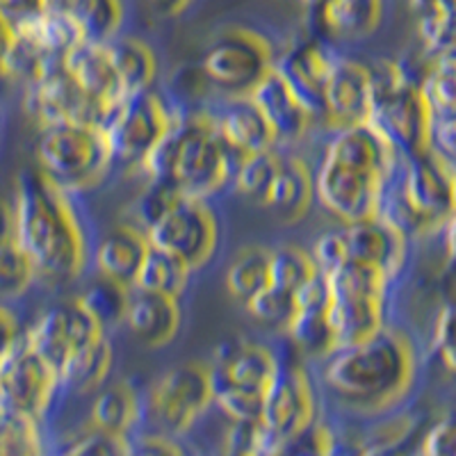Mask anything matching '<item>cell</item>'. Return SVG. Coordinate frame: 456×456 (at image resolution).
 I'll return each mask as SVG.
<instances>
[{
  "label": "cell",
  "instance_id": "1",
  "mask_svg": "<svg viewBox=\"0 0 456 456\" xmlns=\"http://www.w3.org/2000/svg\"><path fill=\"white\" fill-rule=\"evenodd\" d=\"M320 365V384L338 404L365 418L406 409L420 384L422 354L413 333L390 322L361 345L340 347Z\"/></svg>",
  "mask_w": 456,
  "mask_h": 456
},
{
  "label": "cell",
  "instance_id": "2",
  "mask_svg": "<svg viewBox=\"0 0 456 456\" xmlns=\"http://www.w3.org/2000/svg\"><path fill=\"white\" fill-rule=\"evenodd\" d=\"M14 240L37 267L39 281L76 283L92 265V247L78 197L44 176L35 165L14 187Z\"/></svg>",
  "mask_w": 456,
  "mask_h": 456
},
{
  "label": "cell",
  "instance_id": "3",
  "mask_svg": "<svg viewBox=\"0 0 456 456\" xmlns=\"http://www.w3.org/2000/svg\"><path fill=\"white\" fill-rule=\"evenodd\" d=\"M399 165V153L372 124L333 130L315 165V203L342 226L379 217Z\"/></svg>",
  "mask_w": 456,
  "mask_h": 456
},
{
  "label": "cell",
  "instance_id": "4",
  "mask_svg": "<svg viewBox=\"0 0 456 456\" xmlns=\"http://www.w3.org/2000/svg\"><path fill=\"white\" fill-rule=\"evenodd\" d=\"M240 158L222 140L213 108L178 117L167 140L142 167L144 181H167L183 197L213 201L231 190Z\"/></svg>",
  "mask_w": 456,
  "mask_h": 456
},
{
  "label": "cell",
  "instance_id": "5",
  "mask_svg": "<svg viewBox=\"0 0 456 456\" xmlns=\"http://www.w3.org/2000/svg\"><path fill=\"white\" fill-rule=\"evenodd\" d=\"M456 213V167L438 149L404 158L384 203V213L411 238H438Z\"/></svg>",
  "mask_w": 456,
  "mask_h": 456
},
{
  "label": "cell",
  "instance_id": "6",
  "mask_svg": "<svg viewBox=\"0 0 456 456\" xmlns=\"http://www.w3.org/2000/svg\"><path fill=\"white\" fill-rule=\"evenodd\" d=\"M368 67L374 89L370 124L388 140L402 160L434 149L436 124L420 76L393 57L370 60Z\"/></svg>",
  "mask_w": 456,
  "mask_h": 456
},
{
  "label": "cell",
  "instance_id": "7",
  "mask_svg": "<svg viewBox=\"0 0 456 456\" xmlns=\"http://www.w3.org/2000/svg\"><path fill=\"white\" fill-rule=\"evenodd\" d=\"M206 363L213 404L238 425L258 422L265 397L279 372L281 354L254 338H231Z\"/></svg>",
  "mask_w": 456,
  "mask_h": 456
},
{
  "label": "cell",
  "instance_id": "8",
  "mask_svg": "<svg viewBox=\"0 0 456 456\" xmlns=\"http://www.w3.org/2000/svg\"><path fill=\"white\" fill-rule=\"evenodd\" d=\"M35 167L78 199L99 190L117 169L105 128L96 124H62L39 130Z\"/></svg>",
  "mask_w": 456,
  "mask_h": 456
},
{
  "label": "cell",
  "instance_id": "9",
  "mask_svg": "<svg viewBox=\"0 0 456 456\" xmlns=\"http://www.w3.org/2000/svg\"><path fill=\"white\" fill-rule=\"evenodd\" d=\"M329 290V317L338 349L361 345L384 331L390 322V295L395 283L377 267L345 260L322 274Z\"/></svg>",
  "mask_w": 456,
  "mask_h": 456
},
{
  "label": "cell",
  "instance_id": "10",
  "mask_svg": "<svg viewBox=\"0 0 456 456\" xmlns=\"http://www.w3.org/2000/svg\"><path fill=\"white\" fill-rule=\"evenodd\" d=\"M320 388L313 370L297 354H281V365L256 422L263 456H279L283 447L317 422Z\"/></svg>",
  "mask_w": 456,
  "mask_h": 456
},
{
  "label": "cell",
  "instance_id": "11",
  "mask_svg": "<svg viewBox=\"0 0 456 456\" xmlns=\"http://www.w3.org/2000/svg\"><path fill=\"white\" fill-rule=\"evenodd\" d=\"M276 48L270 37L249 26H228L203 48V76L219 99L249 96L274 69Z\"/></svg>",
  "mask_w": 456,
  "mask_h": 456
},
{
  "label": "cell",
  "instance_id": "12",
  "mask_svg": "<svg viewBox=\"0 0 456 456\" xmlns=\"http://www.w3.org/2000/svg\"><path fill=\"white\" fill-rule=\"evenodd\" d=\"M178 117L181 112L158 87L126 96L103 126L114 167L140 176L144 162L167 140Z\"/></svg>",
  "mask_w": 456,
  "mask_h": 456
},
{
  "label": "cell",
  "instance_id": "13",
  "mask_svg": "<svg viewBox=\"0 0 456 456\" xmlns=\"http://www.w3.org/2000/svg\"><path fill=\"white\" fill-rule=\"evenodd\" d=\"M23 338L62 379L80 354L108 338V329L96 320L78 295L48 306L23 331Z\"/></svg>",
  "mask_w": 456,
  "mask_h": 456
},
{
  "label": "cell",
  "instance_id": "14",
  "mask_svg": "<svg viewBox=\"0 0 456 456\" xmlns=\"http://www.w3.org/2000/svg\"><path fill=\"white\" fill-rule=\"evenodd\" d=\"M146 238L151 247L176 256L197 274L222 247V219L213 201L183 197Z\"/></svg>",
  "mask_w": 456,
  "mask_h": 456
},
{
  "label": "cell",
  "instance_id": "15",
  "mask_svg": "<svg viewBox=\"0 0 456 456\" xmlns=\"http://www.w3.org/2000/svg\"><path fill=\"white\" fill-rule=\"evenodd\" d=\"M60 393V374L21 338L0 363V409L42 422Z\"/></svg>",
  "mask_w": 456,
  "mask_h": 456
},
{
  "label": "cell",
  "instance_id": "16",
  "mask_svg": "<svg viewBox=\"0 0 456 456\" xmlns=\"http://www.w3.org/2000/svg\"><path fill=\"white\" fill-rule=\"evenodd\" d=\"M213 404L206 361H185L165 370L149 390V411L171 434H183Z\"/></svg>",
  "mask_w": 456,
  "mask_h": 456
},
{
  "label": "cell",
  "instance_id": "17",
  "mask_svg": "<svg viewBox=\"0 0 456 456\" xmlns=\"http://www.w3.org/2000/svg\"><path fill=\"white\" fill-rule=\"evenodd\" d=\"M23 112L39 130L62 124L105 126L108 121V114L73 83L62 64L26 85Z\"/></svg>",
  "mask_w": 456,
  "mask_h": 456
},
{
  "label": "cell",
  "instance_id": "18",
  "mask_svg": "<svg viewBox=\"0 0 456 456\" xmlns=\"http://www.w3.org/2000/svg\"><path fill=\"white\" fill-rule=\"evenodd\" d=\"M374 89L368 60L340 53L324 87L320 112V128L327 133L370 124L372 119Z\"/></svg>",
  "mask_w": 456,
  "mask_h": 456
},
{
  "label": "cell",
  "instance_id": "19",
  "mask_svg": "<svg viewBox=\"0 0 456 456\" xmlns=\"http://www.w3.org/2000/svg\"><path fill=\"white\" fill-rule=\"evenodd\" d=\"M338 228L345 244V260L377 267L397 285L409 267L411 249H413L411 238L397 224L390 222L386 215H379L365 222L345 224V226L340 224Z\"/></svg>",
  "mask_w": 456,
  "mask_h": 456
},
{
  "label": "cell",
  "instance_id": "20",
  "mask_svg": "<svg viewBox=\"0 0 456 456\" xmlns=\"http://www.w3.org/2000/svg\"><path fill=\"white\" fill-rule=\"evenodd\" d=\"M340 53V48L306 35L276 55L274 69L295 89L297 96L315 112L317 121H320L324 87Z\"/></svg>",
  "mask_w": 456,
  "mask_h": 456
},
{
  "label": "cell",
  "instance_id": "21",
  "mask_svg": "<svg viewBox=\"0 0 456 456\" xmlns=\"http://www.w3.org/2000/svg\"><path fill=\"white\" fill-rule=\"evenodd\" d=\"M256 108L263 112L270 128L274 130L279 146H292L306 140L313 130L320 128L315 112L297 96L295 89L285 83L276 69H272L258 87L249 94Z\"/></svg>",
  "mask_w": 456,
  "mask_h": 456
},
{
  "label": "cell",
  "instance_id": "22",
  "mask_svg": "<svg viewBox=\"0 0 456 456\" xmlns=\"http://www.w3.org/2000/svg\"><path fill=\"white\" fill-rule=\"evenodd\" d=\"M308 35L342 48L368 42L386 19V0H333L322 10L308 12Z\"/></svg>",
  "mask_w": 456,
  "mask_h": 456
},
{
  "label": "cell",
  "instance_id": "23",
  "mask_svg": "<svg viewBox=\"0 0 456 456\" xmlns=\"http://www.w3.org/2000/svg\"><path fill=\"white\" fill-rule=\"evenodd\" d=\"M285 338L295 347L297 356L315 363H322L338 349L336 333L329 317V290L324 276L299 292L295 317L290 327L285 329Z\"/></svg>",
  "mask_w": 456,
  "mask_h": 456
},
{
  "label": "cell",
  "instance_id": "24",
  "mask_svg": "<svg viewBox=\"0 0 456 456\" xmlns=\"http://www.w3.org/2000/svg\"><path fill=\"white\" fill-rule=\"evenodd\" d=\"M151 242L133 222L108 228L92 247V265L96 274L114 283L135 288L137 274L144 265Z\"/></svg>",
  "mask_w": 456,
  "mask_h": 456
},
{
  "label": "cell",
  "instance_id": "25",
  "mask_svg": "<svg viewBox=\"0 0 456 456\" xmlns=\"http://www.w3.org/2000/svg\"><path fill=\"white\" fill-rule=\"evenodd\" d=\"M315 206V167L295 151H285L265 208L285 226H297Z\"/></svg>",
  "mask_w": 456,
  "mask_h": 456
},
{
  "label": "cell",
  "instance_id": "26",
  "mask_svg": "<svg viewBox=\"0 0 456 456\" xmlns=\"http://www.w3.org/2000/svg\"><path fill=\"white\" fill-rule=\"evenodd\" d=\"M183 304L181 299L151 295L133 288L128 308H126L124 327L130 336L146 349L169 347L183 329Z\"/></svg>",
  "mask_w": 456,
  "mask_h": 456
},
{
  "label": "cell",
  "instance_id": "27",
  "mask_svg": "<svg viewBox=\"0 0 456 456\" xmlns=\"http://www.w3.org/2000/svg\"><path fill=\"white\" fill-rule=\"evenodd\" d=\"M213 110L219 135L238 158L256 156V153L279 146L274 130L270 128L263 112L256 108L249 96L219 99V103H215Z\"/></svg>",
  "mask_w": 456,
  "mask_h": 456
},
{
  "label": "cell",
  "instance_id": "28",
  "mask_svg": "<svg viewBox=\"0 0 456 456\" xmlns=\"http://www.w3.org/2000/svg\"><path fill=\"white\" fill-rule=\"evenodd\" d=\"M62 67L71 76L73 83L78 85L89 99L108 114V119L110 114L114 112V108L126 99L108 46H99V44L89 42L78 44L64 57Z\"/></svg>",
  "mask_w": 456,
  "mask_h": 456
},
{
  "label": "cell",
  "instance_id": "29",
  "mask_svg": "<svg viewBox=\"0 0 456 456\" xmlns=\"http://www.w3.org/2000/svg\"><path fill=\"white\" fill-rule=\"evenodd\" d=\"M19 39L53 64H62L64 57L85 42L78 21L67 12L46 10L35 21L16 30Z\"/></svg>",
  "mask_w": 456,
  "mask_h": 456
},
{
  "label": "cell",
  "instance_id": "30",
  "mask_svg": "<svg viewBox=\"0 0 456 456\" xmlns=\"http://www.w3.org/2000/svg\"><path fill=\"white\" fill-rule=\"evenodd\" d=\"M108 53L126 96L158 87L160 62H158L156 48L146 39L135 35H121L112 44H108Z\"/></svg>",
  "mask_w": 456,
  "mask_h": 456
},
{
  "label": "cell",
  "instance_id": "31",
  "mask_svg": "<svg viewBox=\"0 0 456 456\" xmlns=\"http://www.w3.org/2000/svg\"><path fill=\"white\" fill-rule=\"evenodd\" d=\"M142 411L144 406L135 386L130 381H108L99 393H94L89 418L96 431L128 438L140 422Z\"/></svg>",
  "mask_w": 456,
  "mask_h": 456
},
{
  "label": "cell",
  "instance_id": "32",
  "mask_svg": "<svg viewBox=\"0 0 456 456\" xmlns=\"http://www.w3.org/2000/svg\"><path fill=\"white\" fill-rule=\"evenodd\" d=\"M228 295L247 306L254 297H258L272 283V247L249 244L242 247L226 270Z\"/></svg>",
  "mask_w": 456,
  "mask_h": 456
},
{
  "label": "cell",
  "instance_id": "33",
  "mask_svg": "<svg viewBox=\"0 0 456 456\" xmlns=\"http://www.w3.org/2000/svg\"><path fill=\"white\" fill-rule=\"evenodd\" d=\"M192 276L194 272L183 260H178L176 256L151 247L140 274H137L135 290L171 297V299H183V295L192 283Z\"/></svg>",
  "mask_w": 456,
  "mask_h": 456
},
{
  "label": "cell",
  "instance_id": "34",
  "mask_svg": "<svg viewBox=\"0 0 456 456\" xmlns=\"http://www.w3.org/2000/svg\"><path fill=\"white\" fill-rule=\"evenodd\" d=\"M281 158H283V146L263 151V153H256V156L240 158L231 190L254 203V206L265 208L276 174H279Z\"/></svg>",
  "mask_w": 456,
  "mask_h": 456
},
{
  "label": "cell",
  "instance_id": "35",
  "mask_svg": "<svg viewBox=\"0 0 456 456\" xmlns=\"http://www.w3.org/2000/svg\"><path fill=\"white\" fill-rule=\"evenodd\" d=\"M114 368V347L110 338H103L94 347L80 354L62 374V390L73 395L99 393L110 381Z\"/></svg>",
  "mask_w": 456,
  "mask_h": 456
},
{
  "label": "cell",
  "instance_id": "36",
  "mask_svg": "<svg viewBox=\"0 0 456 456\" xmlns=\"http://www.w3.org/2000/svg\"><path fill=\"white\" fill-rule=\"evenodd\" d=\"M322 276L320 267L313 260L311 251L301 244L283 242L272 247V283L274 288L299 297L311 283Z\"/></svg>",
  "mask_w": 456,
  "mask_h": 456
},
{
  "label": "cell",
  "instance_id": "37",
  "mask_svg": "<svg viewBox=\"0 0 456 456\" xmlns=\"http://www.w3.org/2000/svg\"><path fill=\"white\" fill-rule=\"evenodd\" d=\"M436 133L456 128V62H431L420 76Z\"/></svg>",
  "mask_w": 456,
  "mask_h": 456
},
{
  "label": "cell",
  "instance_id": "38",
  "mask_svg": "<svg viewBox=\"0 0 456 456\" xmlns=\"http://www.w3.org/2000/svg\"><path fill=\"white\" fill-rule=\"evenodd\" d=\"M73 19L78 21L85 42L108 46L124 35L126 0H80Z\"/></svg>",
  "mask_w": 456,
  "mask_h": 456
},
{
  "label": "cell",
  "instance_id": "39",
  "mask_svg": "<svg viewBox=\"0 0 456 456\" xmlns=\"http://www.w3.org/2000/svg\"><path fill=\"white\" fill-rule=\"evenodd\" d=\"M37 281V267L16 240L0 244V304L23 299Z\"/></svg>",
  "mask_w": 456,
  "mask_h": 456
},
{
  "label": "cell",
  "instance_id": "40",
  "mask_svg": "<svg viewBox=\"0 0 456 456\" xmlns=\"http://www.w3.org/2000/svg\"><path fill=\"white\" fill-rule=\"evenodd\" d=\"M130 292H133V288H126V285L103 279V276H96L87 285V290L80 295V299L87 304V308L96 315V320L105 329H110L117 327V324H124Z\"/></svg>",
  "mask_w": 456,
  "mask_h": 456
},
{
  "label": "cell",
  "instance_id": "41",
  "mask_svg": "<svg viewBox=\"0 0 456 456\" xmlns=\"http://www.w3.org/2000/svg\"><path fill=\"white\" fill-rule=\"evenodd\" d=\"M181 199L183 194L171 183L144 181L140 197L133 203V217H130V222L135 224L137 228H142L144 233H149L151 228L156 226Z\"/></svg>",
  "mask_w": 456,
  "mask_h": 456
},
{
  "label": "cell",
  "instance_id": "42",
  "mask_svg": "<svg viewBox=\"0 0 456 456\" xmlns=\"http://www.w3.org/2000/svg\"><path fill=\"white\" fill-rule=\"evenodd\" d=\"M431 354L452 379H456V288L436 311L431 324Z\"/></svg>",
  "mask_w": 456,
  "mask_h": 456
},
{
  "label": "cell",
  "instance_id": "43",
  "mask_svg": "<svg viewBox=\"0 0 456 456\" xmlns=\"http://www.w3.org/2000/svg\"><path fill=\"white\" fill-rule=\"evenodd\" d=\"M244 311L249 313L256 322H260L263 327H270L285 333V329L290 327L292 317H295L297 297L270 285V288H265L258 297H254V299L244 306Z\"/></svg>",
  "mask_w": 456,
  "mask_h": 456
},
{
  "label": "cell",
  "instance_id": "44",
  "mask_svg": "<svg viewBox=\"0 0 456 456\" xmlns=\"http://www.w3.org/2000/svg\"><path fill=\"white\" fill-rule=\"evenodd\" d=\"M425 456H456V404L447 406L425 431Z\"/></svg>",
  "mask_w": 456,
  "mask_h": 456
},
{
  "label": "cell",
  "instance_id": "45",
  "mask_svg": "<svg viewBox=\"0 0 456 456\" xmlns=\"http://www.w3.org/2000/svg\"><path fill=\"white\" fill-rule=\"evenodd\" d=\"M46 10V0H0V16L14 26V30L35 21Z\"/></svg>",
  "mask_w": 456,
  "mask_h": 456
},
{
  "label": "cell",
  "instance_id": "46",
  "mask_svg": "<svg viewBox=\"0 0 456 456\" xmlns=\"http://www.w3.org/2000/svg\"><path fill=\"white\" fill-rule=\"evenodd\" d=\"M438 242H441L443 279L450 283V288H456V213L452 215L450 222L441 231Z\"/></svg>",
  "mask_w": 456,
  "mask_h": 456
},
{
  "label": "cell",
  "instance_id": "47",
  "mask_svg": "<svg viewBox=\"0 0 456 456\" xmlns=\"http://www.w3.org/2000/svg\"><path fill=\"white\" fill-rule=\"evenodd\" d=\"M21 322L7 304H0V363L5 361L7 354L16 347V342L23 338Z\"/></svg>",
  "mask_w": 456,
  "mask_h": 456
},
{
  "label": "cell",
  "instance_id": "48",
  "mask_svg": "<svg viewBox=\"0 0 456 456\" xmlns=\"http://www.w3.org/2000/svg\"><path fill=\"white\" fill-rule=\"evenodd\" d=\"M130 456H181L176 445L162 436H144L135 445H130Z\"/></svg>",
  "mask_w": 456,
  "mask_h": 456
},
{
  "label": "cell",
  "instance_id": "49",
  "mask_svg": "<svg viewBox=\"0 0 456 456\" xmlns=\"http://www.w3.org/2000/svg\"><path fill=\"white\" fill-rule=\"evenodd\" d=\"M197 0H144L146 10L156 19H178V16L185 14L190 7L194 5Z\"/></svg>",
  "mask_w": 456,
  "mask_h": 456
},
{
  "label": "cell",
  "instance_id": "50",
  "mask_svg": "<svg viewBox=\"0 0 456 456\" xmlns=\"http://www.w3.org/2000/svg\"><path fill=\"white\" fill-rule=\"evenodd\" d=\"M16 46V30L14 26L0 16V80H5V69L10 62V55Z\"/></svg>",
  "mask_w": 456,
  "mask_h": 456
},
{
  "label": "cell",
  "instance_id": "51",
  "mask_svg": "<svg viewBox=\"0 0 456 456\" xmlns=\"http://www.w3.org/2000/svg\"><path fill=\"white\" fill-rule=\"evenodd\" d=\"M14 240V208L10 201L0 199V244Z\"/></svg>",
  "mask_w": 456,
  "mask_h": 456
},
{
  "label": "cell",
  "instance_id": "52",
  "mask_svg": "<svg viewBox=\"0 0 456 456\" xmlns=\"http://www.w3.org/2000/svg\"><path fill=\"white\" fill-rule=\"evenodd\" d=\"M80 5V0H46V7L48 10H55V12H67V14L73 16L76 7Z\"/></svg>",
  "mask_w": 456,
  "mask_h": 456
},
{
  "label": "cell",
  "instance_id": "53",
  "mask_svg": "<svg viewBox=\"0 0 456 456\" xmlns=\"http://www.w3.org/2000/svg\"><path fill=\"white\" fill-rule=\"evenodd\" d=\"M329 3H333V0H301V5L306 7L308 12L322 10V7H327Z\"/></svg>",
  "mask_w": 456,
  "mask_h": 456
}]
</instances>
